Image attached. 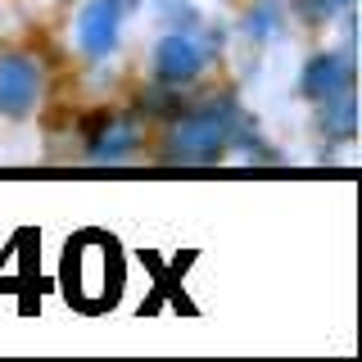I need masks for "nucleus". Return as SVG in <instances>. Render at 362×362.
I'll return each instance as SVG.
<instances>
[{"label": "nucleus", "instance_id": "obj_1", "mask_svg": "<svg viewBox=\"0 0 362 362\" xmlns=\"http://www.w3.org/2000/svg\"><path fill=\"white\" fill-rule=\"evenodd\" d=\"M235 132V105L231 100H213L204 109H190L168 127L163 141V158L168 163H213L226 141Z\"/></svg>", "mask_w": 362, "mask_h": 362}, {"label": "nucleus", "instance_id": "obj_2", "mask_svg": "<svg viewBox=\"0 0 362 362\" xmlns=\"http://www.w3.org/2000/svg\"><path fill=\"white\" fill-rule=\"evenodd\" d=\"M113 267H118L113 245L100 240V235H86V240H77L68 249V286H73V294L86 308L113 299V290H118V272Z\"/></svg>", "mask_w": 362, "mask_h": 362}, {"label": "nucleus", "instance_id": "obj_3", "mask_svg": "<svg viewBox=\"0 0 362 362\" xmlns=\"http://www.w3.org/2000/svg\"><path fill=\"white\" fill-rule=\"evenodd\" d=\"M213 50H218V37L177 28V32H168L154 50V77L163 86H186L204 73V64L213 59Z\"/></svg>", "mask_w": 362, "mask_h": 362}, {"label": "nucleus", "instance_id": "obj_4", "mask_svg": "<svg viewBox=\"0 0 362 362\" xmlns=\"http://www.w3.org/2000/svg\"><path fill=\"white\" fill-rule=\"evenodd\" d=\"M41 90V64L32 54H0V113L23 118L37 105Z\"/></svg>", "mask_w": 362, "mask_h": 362}, {"label": "nucleus", "instance_id": "obj_5", "mask_svg": "<svg viewBox=\"0 0 362 362\" xmlns=\"http://www.w3.org/2000/svg\"><path fill=\"white\" fill-rule=\"evenodd\" d=\"M86 158L90 163H122V158L136 154V145H141V127H136L132 118H122V113H100L95 122H90V136H86Z\"/></svg>", "mask_w": 362, "mask_h": 362}, {"label": "nucleus", "instance_id": "obj_6", "mask_svg": "<svg viewBox=\"0 0 362 362\" xmlns=\"http://www.w3.org/2000/svg\"><path fill=\"white\" fill-rule=\"evenodd\" d=\"M77 41L86 54H109L118 45V0H90L77 18Z\"/></svg>", "mask_w": 362, "mask_h": 362}, {"label": "nucleus", "instance_id": "obj_7", "mask_svg": "<svg viewBox=\"0 0 362 362\" xmlns=\"http://www.w3.org/2000/svg\"><path fill=\"white\" fill-rule=\"evenodd\" d=\"M354 86V64L349 54H317V59L303 68V95L313 100H326V95H339V90Z\"/></svg>", "mask_w": 362, "mask_h": 362}, {"label": "nucleus", "instance_id": "obj_8", "mask_svg": "<svg viewBox=\"0 0 362 362\" xmlns=\"http://www.w3.org/2000/svg\"><path fill=\"white\" fill-rule=\"evenodd\" d=\"M322 132L331 136V141H349V136H354V95H349V90L322 100Z\"/></svg>", "mask_w": 362, "mask_h": 362}, {"label": "nucleus", "instance_id": "obj_9", "mask_svg": "<svg viewBox=\"0 0 362 362\" xmlns=\"http://www.w3.org/2000/svg\"><path fill=\"white\" fill-rule=\"evenodd\" d=\"M335 5H354V0H335Z\"/></svg>", "mask_w": 362, "mask_h": 362}, {"label": "nucleus", "instance_id": "obj_10", "mask_svg": "<svg viewBox=\"0 0 362 362\" xmlns=\"http://www.w3.org/2000/svg\"><path fill=\"white\" fill-rule=\"evenodd\" d=\"M118 5H132V0H118Z\"/></svg>", "mask_w": 362, "mask_h": 362}]
</instances>
